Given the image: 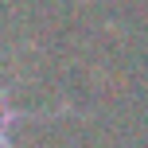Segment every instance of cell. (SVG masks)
<instances>
[{"label": "cell", "mask_w": 148, "mask_h": 148, "mask_svg": "<svg viewBox=\"0 0 148 148\" xmlns=\"http://www.w3.org/2000/svg\"><path fill=\"white\" fill-rule=\"evenodd\" d=\"M12 121H16V109L8 105V97L0 94V140L8 136V129H12Z\"/></svg>", "instance_id": "6da1fadb"}]
</instances>
